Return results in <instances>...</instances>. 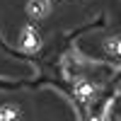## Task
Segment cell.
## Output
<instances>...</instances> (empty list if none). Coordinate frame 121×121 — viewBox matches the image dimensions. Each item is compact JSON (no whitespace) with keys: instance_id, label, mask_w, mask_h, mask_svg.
<instances>
[{"instance_id":"cell-1","label":"cell","mask_w":121,"mask_h":121,"mask_svg":"<svg viewBox=\"0 0 121 121\" xmlns=\"http://www.w3.org/2000/svg\"><path fill=\"white\" fill-rule=\"evenodd\" d=\"M46 10H48V3H46V0H32V5H29V12H32L34 17L46 15Z\"/></svg>"},{"instance_id":"cell-2","label":"cell","mask_w":121,"mask_h":121,"mask_svg":"<svg viewBox=\"0 0 121 121\" xmlns=\"http://www.w3.org/2000/svg\"><path fill=\"white\" fill-rule=\"evenodd\" d=\"M22 41H24L27 48H36V36H34L32 29H27V34H22Z\"/></svg>"},{"instance_id":"cell-3","label":"cell","mask_w":121,"mask_h":121,"mask_svg":"<svg viewBox=\"0 0 121 121\" xmlns=\"http://www.w3.org/2000/svg\"><path fill=\"white\" fill-rule=\"evenodd\" d=\"M78 95L82 99H87L90 95H92V87H90V85H78Z\"/></svg>"},{"instance_id":"cell-4","label":"cell","mask_w":121,"mask_h":121,"mask_svg":"<svg viewBox=\"0 0 121 121\" xmlns=\"http://www.w3.org/2000/svg\"><path fill=\"white\" fill-rule=\"evenodd\" d=\"M119 51H121V46H119Z\"/></svg>"}]
</instances>
